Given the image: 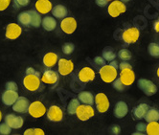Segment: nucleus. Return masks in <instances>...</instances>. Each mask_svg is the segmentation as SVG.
<instances>
[{
  "label": "nucleus",
  "instance_id": "nucleus-26",
  "mask_svg": "<svg viewBox=\"0 0 159 135\" xmlns=\"http://www.w3.org/2000/svg\"><path fill=\"white\" fill-rule=\"evenodd\" d=\"M147 134L149 135H159V123L158 121L149 122V124L146 127Z\"/></svg>",
  "mask_w": 159,
  "mask_h": 135
},
{
  "label": "nucleus",
  "instance_id": "nucleus-25",
  "mask_svg": "<svg viewBox=\"0 0 159 135\" xmlns=\"http://www.w3.org/2000/svg\"><path fill=\"white\" fill-rule=\"evenodd\" d=\"M149 108H150V106H148L147 104H141V105L137 106L134 108L133 114L137 119H142V118L145 117L147 111L149 110Z\"/></svg>",
  "mask_w": 159,
  "mask_h": 135
},
{
  "label": "nucleus",
  "instance_id": "nucleus-27",
  "mask_svg": "<svg viewBox=\"0 0 159 135\" xmlns=\"http://www.w3.org/2000/svg\"><path fill=\"white\" fill-rule=\"evenodd\" d=\"M31 14V25L35 28L39 27V25L41 24L42 18L40 17V14L37 11H29Z\"/></svg>",
  "mask_w": 159,
  "mask_h": 135
},
{
  "label": "nucleus",
  "instance_id": "nucleus-7",
  "mask_svg": "<svg viewBox=\"0 0 159 135\" xmlns=\"http://www.w3.org/2000/svg\"><path fill=\"white\" fill-rule=\"evenodd\" d=\"M137 84L147 96H152L157 92V86L154 84V83L147 80V79H139Z\"/></svg>",
  "mask_w": 159,
  "mask_h": 135
},
{
  "label": "nucleus",
  "instance_id": "nucleus-53",
  "mask_svg": "<svg viewBox=\"0 0 159 135\" xmlns=\"http://www.w3.org/2000/svg\"><path fill=\"white\" fill-rule=\"evenodd\" d=\"M107 1H112V0H107Z\"/></svg>",
  "mask_w": 159,
  "mask_h": 135
},
{
  "label": "nucleus",
  "instance_id": "nucleus-50",
  "mask_svg": "<svg viewBox=\"0 0 159 135\" xmlns=\"http://www.w3.org/2000/svg\"><path fill=\"white\" fill-rule=\"evenodd\" d=\"M1 120H2V112L0 110V122H1Z\"/></svg>",
  "mask_w": 159,
  "mask_h": 135
},
{
  "label": "nucleus",
  "instance_id": "nucleus-49",
  "mask_svg": "<svg viewBox=\"0 0 159 135\" xmlns=\"http://www.w3.org/2000/svg\"><path fill=\"white\" fill-rule=\"evenodd\" d=\"M133 135H143V132H140V131H137V132H134Z\"/></svg>",
  "mask_w": 159,
  "mask_h": 135
},
{
  "label": "nucleus",
  "instance_id": "nucleus-51",
  "mask_svg": "<svg viewBox=\"0 0 159 135\" xmlns=\"http://www.w3.org/2000/svg\"><path fill=\"white\" fill-rule=\"evenodd\" d=\"M156 74H157V77L159 78V67L157 68V71H156Z\"/></svg>",
  "mask_w": 159,
  "mask_h": 135
},
{
  "label": "nucleus",
  "instance_id": "nucleus-35",
  "mask_svg": "<svg viewBox=\"0 0 159 135\" xmlns=\"http://www.w3.org/2000/svg\"><path fill=\"white\" fill-rule=\"evenodd\" d=\"M112 83H113V87H114L116 90H118V91H124V90H125V87H126V86L123 84V83L121 82L120 79L116 78Z\"/></svg>",
  "mask_w": 159,
  "mask_h": 135
},
{
  "label": "nucleus",
  "instance_id": "nucleus-52",
  "mask_svg": "<svg viewBox=\"0 0 159 135\" xmlns=\"http://www.w3.org/2000/svg\"><path fill=\"white\" fill-rule=\"evenodd\" d=\"M121 1H123V2H129V1H130V0H121Z\"/></svg>",
  "mask_w": 159,
  "mask_h": 135
},
{
  "label": "nucleus",
  "instance_id": "nucleus-17",
  "mask_svg": "<svg viewBox=\"0 0 159 135\" xmlns=\"http://www.w3.org/2000/svg\"><path fill=\"white\" fill-rule=\"evenodd\" d=\"M18 93L17 91H15V90H6V91L2 94V102L5 106H13L15 104V102L18 98Z\"/></svg>",
  "mask_w": 159,
  "mask_h": 135
},
{
  "label": "nucleus",
  "instance_id": "nucleus-47",
  "mask_svg": "<svg viewBox=\"0 0 159 135\" xmlns=\"http://www.w3.org/2000/svg\"><path fill=\"white\" fill-rule=\"evenodd\" d=\"M153 28H154V30L157 32V33H159V18L154 22V24H153Z\"/></svg>",
  "mask_w": 159,
  "mask_h": 135
},
{
  "label": "nucleus",
  "instance_id": "nucleus-46",
  "mask_svg": "<svg viewBox=\"0 0 159 135\" xmlns=\"http://www.w3.org/2000/svg\"><path fill=\"white\" fill-rule=\"evenodd\" d=\"M26 74H38V72L34 68H32V67H28L26 69Z\"/></svg>",
  "mask_w": 159,
  "mask_h": 135
},
{
  "label": "nucleus",
  "instance_id": "nucleus-18",
  "mask_svg": "<svg viewBox=\"0 0 159 135\" xmlns=\"http://www.w3.org/2000/svg\"><path fill=\"white\" fill-rule=\"evenodd\" d=\"M35 8L40 15H46L51 12L53 7L50 0H38L35 4Z\"/></svg>",
  "mask_w": 159,
  "mask_h": 135
},
{
  "label": "nucleus",
  "instance_id": "nucleus-13",
  "mask_svg": "<svg viewBox=\"0 0 159 135\" xmlns=\"http://www.w3.org/2000/svg\"><path fill=\"white\" fill-rule=\"evenodd\" d=\"M47 118L51 122L58 123L62 121L63 119V112L61 108L58 106H52L47 111Z\"/></svg>",
  "mask_w": 159,
  "mask_h": 135
},
{
  "label": "nucleus",
  "instance_id": "nucleus-33",
  "mask_svg": "<svg viewBox=\"0 0 159 135\" xmlns=\"http://www.w3.org/2000/svg\"><path fill=\"white\" fill-rule=\"evenodd\" d=\"M148 50H149V53L151 56L154 58H158L159 57V44L157 43H151L148 47Z\"/></svg>",
  "mask_w": 159,
  "mask_h": 135
},
{
  "label": "nucleus",
  "instance_id": "nucleus-24",
  "mask_svg": "<svg viewBox=\"0 0 159 135\" xmlns=\"http://www.w3.org/2000/svg\"><path fill=\"white\" fill-rule=\"evenodd\" d=\"M78 99L80 102H82L84 105H90L92 106L94 103V97L92 95V93H90L88 91H83L79 94Z\"/></svg>",
  "mask_w": 159,
  "mask_h": 135
},
{
  "label": "nucleus",
  "instance_id": "nucleus-29",
  "mask_svg": "<svg viewBox=\"0 0 159 135\" xmlns=\"http://www.w3.org/2000/svg\"><path fill=\"white\" fill-rule=\"evenodd\" d=\"M17 19L19 21V23L22 25H24V26H30L31 25V14H30L29 11L20 13L17 16Z\"/></svg>",
  "mask_w": 159,
  "mask_h": 135
},
{
  "label": "nucleus",
  "instance_id": "nucleus-2",
  "mask_svg": "<svg viewBox=\"0 0 159 135\" xmlns=\"http://www.w3.org/2000/svg\"><path fill=\"white\" fill-rule=\"evenodd\" d=\"M41 80L39 74H26L23 79V85L29 91H37L40 86Z\"/></svg>",
  "mask_w": 159,
  "mask_h": 135
},
{
  "label": "nucleus",
  "instance_id": "nucleus-5",
  "mask_svg": "<svg viewBox=\"0 0 159 135\" xmlns=\"http://www.w3.org/2000/svg\"><path fill=\"white\" fill-rule=\"evenodd\" d=\"M27 112L34 118H40L46 113V107L39 101H35L29 105Z\"/></svg>",
  "mask_w": 159,
  "mask_h": 135
},
{
  "label": "nucleus",
  "instance_id": "nucleus-39",
  "mask_svg": "<svg viewBox=\"0 0 159 135\" xmlns=\"http://www.w3.org/2000/svg\"><path fill=\"white\" fill-rule=\"evenodd\" d=\"M14 1L17 7H26L29 4L30 0H14Z\"/></svg>",
  "mask_w": 159,
  "mask_h": 135
},
{
  "label": "nucleus",
  "instance_id": "nucleus-16",
  "mask_svg": "<svg viewBox=\"0 0 159 135\" xmlns=\"http://www.w3.org/2000/svg\"><path fill=\"white\" fill-rule=\"evenodd\" d=\"M29 105L30 103L27 98L18 97L17 100L15 102V104L13 105V109L14 111L18 112V113H24V112H27Z\"/></svg>",
  "mask_w": 159,
  "mask_h": 135
},
{
  "label": "nucleus",
  "instance_id": "nucleus-19",
  "mask_svg": "<svg viewBox=\"0 0 159 135\" xmlns=\"http://www.w3.org/2000/svg\"><path fill=\"white\" fill-rule=\"evenodd\" d=\"M41 82L44 83H47V84H55L59 80V76L55 71L53 70H46L42 77H41Z\"/></svg>",
  "mask_w": 159,
  "mask_h": 135
},
{
  "label": "nucleus",
  "instance_id": "nucleus-34",
  "mask_svg": "<svg viewBox=\"0 0 159 135\" xmlns=\"http://www.w3.org/2000/svg\"><path fill=\"white\" fill-rule=\"evenodd\" d=\"M75 50V46H74V44L73 43H70V42H68V43H65L63 46H62V52L66 55H70L74 52Z\"/></svg>",
  "mask_w": 159,
  "mask_h": 135
},
{
  "label": "nucleus",
  "instance_id": "nucleus-37",
  "mask_svg": "<svg viewBox=\"0 0 159 135\" xmlns=\"http://www.w3.org/2000/svg\"><path fill=\"white\" fill-rule=\"evenodd\" d=\"M11 4V0H0V12L5 11Z\"/></svg>",
  "mask_w": 159,
  "mask_h": 135
},
{
  "label": "nucleus",
  "instance_id": "nucleus-23",
  "mask_svg": "<svg viewBox=\"0 0 159 135\" xmlns=\"http://www.w3.org/2000/svg\"><path fill=\"white\" fill-rule=\"evenodd\" d=\"M41 24H42V27L44 28V30H46L48 32H51V31L56 29V27H57V21L52 16H46V17H44L42 19Z\"/></svg>",
  "mask_w": 159,
  "mask_h": 135
},
{
  "label": "nucleus",
  "instance_id": "nucleus-20",
  "mask_svg": "<svg viewBox=\"0 0 159 135\" xmlns=\"http://www.w3.org/2000/svg\"><path fill=\"white\" fill-rule=\"evenodd\" d=\"M129 112V107H128V105L124 102V101H120L118 102L116 105H115V107H114V116L116 118H124L128 114Z\"/></svg>",
  "mask_w": 159,
  "mask_h": 135
},
{
  "label": "nucleus",
  "instance_id": "nucleus-42",
  "mask_svg": "<svg viewBox=\"0 0 159 135\" xmlns=\"http://www.w3.org/2000/svg\"><path fill=\"white\" fill-rule=\"evenodd\" d=\"M146 127L147 125L144 123H139L137 126H136V129H137V131H140V132H144L146 130Z\"/></svg>",
  "mask_w": 159,
  "mask_h": 135
},
{
  "label": "nucleus",
  "instance_id": "nucleus-1",
  "mask_svg": "<svg viewBox=\"0 0 159 135\" xmlns=\"http://www.w3.org/2000/svg\"><path fill=\"white\" fill-rule=\"evenodd\" d=\"M99 74L101 76L102 80L107 83H111L118 76L117 69L114 68V67H112L110 64L108 65L105 64L103 66H101V68L99 70Z\"/></svg>",
  "mask_w": 159,
  "mask_h": 135
},
{
  "label": "nucleus",
  "instance_id": "nucleus-40",
  "mask_svg": "<svg viewBox=\"0 0 159 135\" xmlns=\"http://www.w3.org/2000/svg\"><path fill=\"white\" fill-rule=\"evenodd\" d=\"M94 62H95L97 65H99V66H103V65L106 64V60H105L103 57H96V58L94 59Z\"/></svg>",
  "mask_w": 159,
  "mask_h": 135
},
{
  "label": "nucleus",
  "instance_id": "nucleus-3",
  "mask_svg": "<svg viewBox=\"0 0 159 135\" xmlns=\"http://www.w3.org/2000/svg\"><path fill=\"white\" fill-rule=\"evenodd\" d=\"M75 114L77 115L78 119L84 122L95 115V110L90 105H80Z\"/></svg>",
  "mask_w": 159,
  "mask_h": 135
},
{
  "label": "nucleus",
  "instance_id": "nucleus-4",
  "mask_svg": "<svg viewBox=\"0 0 159 135\" xmlns=\"http://www.w3.org/2000/svg\"><path fill=\"white\" fill-rule=\"evenodd\" d=\"M127 7L121 0H112V2L108 5L107 12L111 17H118L120 15L126 13Z\"/></svg>",
  "mask_w": 159,
  "mask_h": 135
},
{
  "label": "nucleus",
  "instance_id": "nucleus-48",
  "mask_svg": "<svg viewBox=\"0 0 159 135\" xmlns=\"http://www.w3.org/2000/svg\"><path fill=\"white\" fill-rule=\"evenodd\" d=\"M109 64H110V65H111L112 67H114V68H116V69L118 68V66H119L118 62H117V61H116L115 60H114V61H111Z\"/></svg>",
  "mask_w": 159,
  "mask_h": 135
},
{
  "label": "nucleus",
  "instance_id": "nucleus-12",
  "mask_svg": "<svg viewBox=\"0 0 159 135\" xmlns=\"http://www.w3.org/2000/svg\"><path fill=\"white\" fill-rule=\"evenodd\" d=\"M5 123L11 128L15 129H19L22 128L24 124V120L20 116H16L15 114H8L5 117Z\"/></svg>",
  "mask_w": 159,
  "mask_h": 135
},
{
  "label": "nucleus",
  "instance_id": "nucleus-28",
  "mask_svg": "<svg viewBox=\"0 0 159 135\" xmlns=\"http://www.w3.org/2000/svg\"><path fill=\"white\" fill-rule=\"evenodd\" d=\"M144 118L148 123L153 121H159V110L155 108H149Z\"/></svg>",
  "mask_w": 159,
  "mask_h": 135
},
{
  "label": "nucleus",
  "instance_id": "nucleus-6",
  "mask_svg": "<svg viewBox=\"0 0 159 135\" xmlns=\"http://www.w3.org/2000/svg\"><path fill=\"white\" fill-rule=\"evenodd\" d=\"M140 31L135 27H129L126 29L122 34V38L127 44H133L139 39Z\"/></svg>",
  "mask_w": 159,
  "mask_h": 135
},
{
  "label": "nucleus",
  "instance_id": "nucleus-31",
  "mask_svg": "<svg viewBox=\"0 0 159 135\" xmlns=\"http://www.w3.org/2000/svg\"><path fill=\"white\" fill-rule=\"evenodd\" d=\"M106 61H114L116 58V54L113 52V50H111V48H106L103 51V56H102Z\"/></svg>",
  "mask_w": 159,
  "mask_h": 135
},
{
  "label": "nucleus",
  "instance_id": "nucleus-11",
  "mask_svg": "<svg viewBox=\"0 0 159 135\" xmlns=\"http://www.w3.org/2000/svg\"><path fill=\"white\" fill-rule=\"evenodd\" d=\"M120 80L123 83L125 86L131 85L135 81V74L132 70V68H126L122 69L120 72Z\"/></svg>",
  "mask_w": 159,
  "mask_h": 135
},
{
  "label": "nucleus",
  "instance_id": "nucleus-8",
  "mask_svg": "<svg viewBox=\"0 0 159 135\" xmlns=\"http://www.w3.org/2000/svg\"><path fill=\"white\" fill-rule=\"evenodd\" d=\"M94 102H95L97 110L100 113H106L110 106L109 100L105 93H98L94 98Z\"/></svg>",
  "mask_w": 159,
  "mask_h": 135
},
{
  "label": "nucleus",
  "instance_id": "nucleus-10",
  "mask_svg": "<svg viewBox=\"0 0 159 135\" xmlns=\"http://www.w3.org/2000/svg\"><path fill=\"white\" fill-rule=\"evenodd\" d=\"M22 33V29L21 27L16 24V23H10L7 28H6V32H5V36L8 39L11 40H15L16 38H18Z\"/></svg>",
  "mask_w": 159,
  "mask_h": 135
},
{
  "label": "nucleus",
  "instance_id": "nucleus-32",
  "mask_svg": "<svg viewBox=\"0 0 159 135\" xmlns=\"http://www.w3.org/2000/svg\"><path fill=\"white\" fill-rule=\"evenodd\" d=\"M118 57H119L123 61H128L131 60L132 55H131V53L129 52V50H128V49H122V50H120L119 53H118Z\"/></svg>",
  "mask_w": 159,
  "mask_h": 135
},
{
  "label": "nucleus",
  "instance_id": "nucleus-41",
  "mask_svg": "<svg viewBox=\"0 0 159 135\" xmlns=\"http://www.w3.org/2000/svg\"><path fill=\"white\" fill-rule=\"evenodd\" d=\"M110 132L112 134H119L121 132V128L118 125H114L110 128Z\"/></svg>",
  "mask_w": 159,
  "mask_h": 135
},
{
  "label": "nucleus",
  "instance_id": "nucleus-15",
  "mask_svg": "<svg viewBox=\"0 0 159 135\" xmlns=\"http://www.w3.org/2000/svg\"><path fill=\"white\" fill-rule=\"evenodd\" d=\"M59 65V73L61 76H67L74 70V63L71 61H68L65 59H61L58 61Z\"/></svg>",
  "mask_w": 159,
  "mask_h": 135
},
{
  "label": "nucleus",
  "instance_id": "nucleus-30",
  "mask_svg": "<svg viewBox=\"0 0 159 135\" xmlns=\"http://www.w3.org/2000/svg\"><path fill=\"white\" fill-rule=\"evenodd\" d=\"M79 106H80L79 99H72L69 102V104H68V106H67V112L70 115H75L76 110H77Z\"/></svg>",
  "mask_w": 159,
  "mask_h": 135
},
{
  "label": "nucleus",
  "instance_id": "nucleus-21",
  "mask_svg": "<svg viewBox=\"0 0 159 135\" xmlns=\"http://www.w3.org/2000/svg\"><path fill=\"white\" fill-rule=\"evenodd\" d=\"M42 61L46 67H53L58 62V55L53 52H49L44 55Z\"/></svg>",
  "mask_w": 159,
  "mask_h": 135
},
{
  "label": "nucleus",
  "instance_id": "nucleus-43",
  "mask_svg": "<svg viewBox=\"0 0 159 135\" xmlns=\"http://www.w3.org/2000/svg\"><path fill=\"white\" fill-rule=\"evenodd\" d=\"M119 68L122 70V69H126V68H132L131 67V65L129 64V63H128L127 61H123V62H121L120 64H119Z\"/></svg>",
  "mask_w": 159,
  "mask_h": 135
},
{
  "label": "nucleus",
  "instance_id": "nucleus-9",
  "mask_svg": "<svg viewBox=\"0 0 159 135\" xmlns=\"http://www.w3.org/2000/svg\"><path fill=\"white\" fill-rule=\"evenodd\" d=\"M61 29L67 35H71L77 29V21L74 17H64L61 22Z\"/></svg>",
  "mask_w": 159,
  "mask_h": 135
},
{
  "label": "nucleus",
  "instance_id": "nucleus-14",
  "mask_svg": "<svg viewBox=\"0 0 159 135\" xmlns=\"http://www.w3.org/2000/svg\"><path fill=\"white\" fill-rule=\"evenodd\" d=\"M95 76H96L95 71L92 68H90V67H84V68L80 70V72L78 74L79 80L84 83L92 82L95 79Z\"/></svg>",
  "mask_w": 159,
  "mask_h": 135
},
{
  "label": "nucleus",
  "instance_id": "nucleus-38",
  "mask_svg": "<svg viewBox=\"0 0 159 135\" xmlns=\"http://www.w3.org/2000/svg\"><path fill=\"white\" fill-rule=\"evenodd\" d=\"M6 89L8 90H15V91H17L18 86L15 82H8L6 83Z\"/></svg>",
  "mask_w": 159,
  "mask_h": 135
},
{
  "label": "nucleus",
  "instance_id": "nucleus-44",
  "mask_svg": "<svg viewBox=\"0 0 159 135\" xmlns=\"http://www.w3.org/2000/svg\"><path fill=\"white\" fill-rule=\"evenodd\" d=\"M95 3L99 7H106L108 3L107 0H95Z\"/></svg>",
  "mask_w": 159,
  "mask_h": 135
},
{
  "label": "nucleus",
  "instance_id": "nucleus-45",
  "mask_svg": "<svg viewBox=\"0 0 159 135\" xmlns=\"http://www.w3.org/2000/svg\"><path fill=\"white\" fill-rule=\"evenodd\" d=\"M44 131L40 128H32V135H44Z\"/></svg>",
  "mask_w": 159,
  "mask_h": 135
},
{
  "label": "nucleus",
  "instance_id": "nucleus-36",
  "mask_svg": "<svg viewBox=\"0 0 159 135\" xmlns=\"http://www.w3.org/2000/svg\"><path fill=\"white\" fill-rule=\"evenodd\" d=\"M12 131V128H11L6 123L0 124V134L2 135H8Z\"/></svg>",
  "mask_w": 159,
  "mask_h": 135
},
{
  "label": "nucleus",
  "instance_id": "nucleus-22",
  "mask_svg": "<svg viewBox=\"0 0 159 135\" xmlns=\"http://www.w3.org/2000/svg\"><path fill=\"white\" fill-rule=\"evenodd\" d=\"M52 15L56 17V18H60L62 19L67 16V9L65 6L63 5H56L54 8H52L51 10Z\"/></svg>",
  "mask_w": 159,
  "mask_h": 135
}]
</instances>
